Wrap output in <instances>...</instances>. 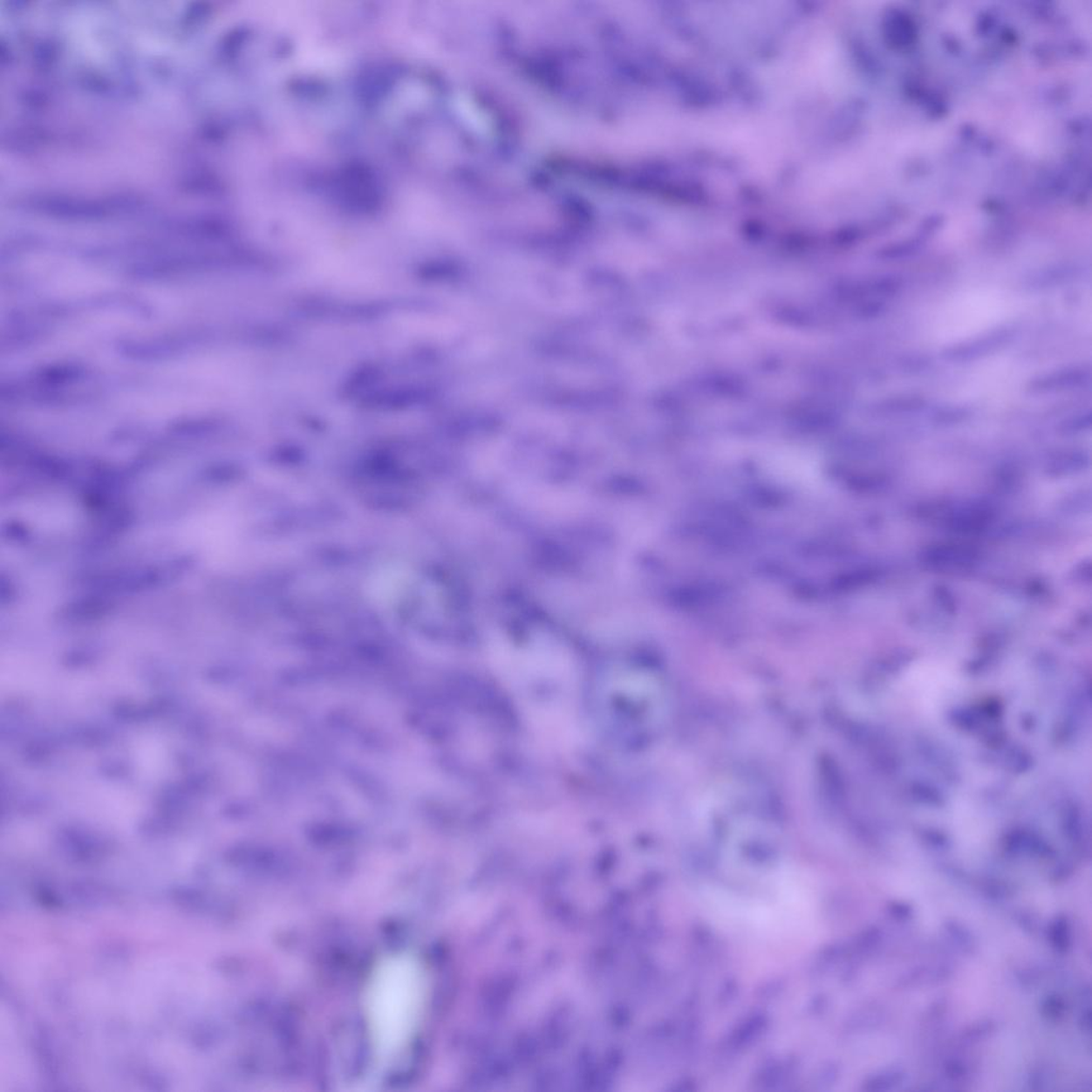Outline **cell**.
Returning <instances> with one entry per match:
<instances>
[{
	"instance_id": "6da1fadb",
	"label": "cell",
	"mask_w": 1092,
	"mask_h": 1092,
	"mask_svg": "<svg viewBox=\"0 0 1092 1092\" xmlns=\"http://www.w3.org/2000/svg\"><path fill=\"white\" fill-rule=\"evenodd\" d=\"M427 979L418 958L396 952L373 966L364 986L363 1010L373 1051L395 1058L413 1041L427 1000Z\"/></svg>"
},
{
	"instance_id": "7a4b0ae2",
	"label": "cell",
	"mask_w": 1092,
	"mask_h": 1092,
	"mask_svg": "<svg viewBox=\"0 0 1092 1092\" xmlns=\"http://www.w3.org/2000/svg\"><path fill=\"white\" fill-rule=\"evenodd\" d=\"M840 51L829 31H809L794 42L769 78L783 94H831L839 88L844 74Z\"/></svg>"
},
{
	"instance_id": "3957f363",
	"label": "cell",
	"mask_w": 1092,
	"mask_h": 1092,
	"mask_svg": "<svg viewBox=\"0 0 1092 1092\" xmlns=\"http://www.w3.org/2000/svg\"><path fill=\"white\" fill-rule=\"evenodd\" d=\"M1014 329H996L979 338L946 348L943 351V358L947 361L957 363L979 360L1007 346L1014 341Z\"/></svg>"
},
{
	"instance_id": "277c9868",
	"label": "cell",
	"mask_w": 1092,
	"mask_h": 1092,
	"mask_svg": "<svg viewBox=\"0 0 1092 1092\" xmlns=\"http://www.w3.org/2000/svg\"><path fill=\"white\" fill-rule=\"evenodd\" d=\"M1091 371L1087 366H1070L1034 377L1027 390L1034 395L1079 389L1089 385Z\"/></svg>"
},
{
	"instance_id": "5b68a950",
	"label": "cell",
	"mask_w": 1092,
	"mask_h": 1092,
	"mask_svg": "<svg viewBox=\"0 0 1092 1092\" xmlns=\"http://www.w3.org/2000/svg\"><path fill=\"white\" fill-rule=\"evenodd\" d=\"M925 408L926 400L917 395L895 396L884 400L881 405V409L887 410L892 414L916 413Z\"/></svg>"
},
{
	"instance_id": "8992f818",
	"label": "cell",
	"mask_w": 1092,
	"mask_h": 1092,
	"mask_svg": "<svg viewBox=\"0 0 1092 1092\" xmlns=\"http://www.w3.org/2000/svg\"><path fill=\"white\" fill-rule=\"evenodd\" d=\"M1073 271H1075V268L1069 267H1056L1054 270H1046L1029 277L1027 284L1034 287H1034L1043 289V287L1061 284V282L1066 281L1068 277L1072 276Z\"/></svg>"
},
{
	"instance_id": "52a82bcc",
	"label": "cell",
	"mask_w": 1092,
	"mask_h": 1092,
	"mask_svg": "<svg viewBox=\"0 0 1092 1092\" xmlns=\"http://www.w3.org/2000/svg\"><path fill=\"white\" fill-rule=\"evenodd\" d=\"M971 414L970 409L966 408V406H945V408L938 409L935 415H933V420H935L937 424H956L969 419Z\"/></svg>"
},
{
	"instance_id": "ba28073f",
	"label": "cell",
	"mask_w": 1092,
	"mask_h": 1092,
	"mask_svg": "<svg viewBox=\"0 0 1092 1092\" xmlns=\"http://www.w3.org/2000/svg\"><path fill=\"white\" fill-rule=\"evenodd\" d=\"M1092 423L1091 412H1086L1081 415L1075 416L1062 423L1061 431L1065 433H1077L1090 428Z\"/></svg>"
}]
</instances>
